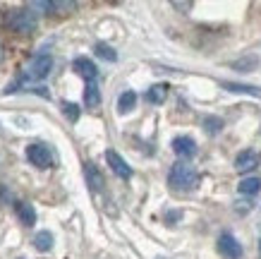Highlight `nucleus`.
I'll use <instances>...</instances> for the list:
<instances>
[{"label": "nucleus", "mask_w": 261, "mask_h": 259, "mask_svg": "<svg viewBox=\"0 0 261 259\" xmlns=\"http://www.w3.org/2000/svg\"><path fill=\"white\" fill-rule=\"evenodd\" d=\"M137 106V94L132 91V89H127V91H122L118 99V110L120 113H129V110Z\"/></svg>", "instance_id": "nucleus-16"}, {"label": "nucleus", "mask_w": 261, "mask_h": 259, "mask_svg": "<svg viewBox=\"0 0 261 259\" xmlns=\"http://www.w3.org/2000/svg\"><path fill=\"white\" fill-rule=\"evenodd\" d=\"M221 86L225 91H232V94H249L254 99H261V89L252 84H240V82H221Z\"/></svg>", "instance_id": "nucleus-11"}, {"label": "nucleus", "mask_w": 261, "mask_h": 259, "mask_svg": "<svg viewBox=\"0 0 261 259\" xmlns=\"http://www.w3.org/2000/svg\"><path fill=\"white\" fill-rule=\"evenodd\" d=\"M204 130H206V134H211V137L221 134V130H223V120H221V118H216V115H206V118H204Z\"/></svg>", "instance_id": "nucleus-20"}, {"label": "nucleus", "mask_w": 261, "mask_h": 259, "mask_svg": "<svg viewBox=\"0 0 261 259\" xmlns=\"http://www.w3.org/2000/svg\"><path fill=\"white\" fill-rule=\"evenodd\" d=\"M259 161H261V156L256 151L245 149V151H240L238 158H235V168H238V173H252L259 166Z\"/></svg>", "instance_id": "nucleus-7"}, {"label": "nucleus", "mask_w": 261, "mask_h": 259, "mask_svg": "<svg viewBox=\"0 0 261 259\" xmlns=\"http://www.w3.org/2000/svg\"><path fill=\"white\" fill-rule=\"evenodd\" d=\"M166 99H168V84H153L146 91V101L153 103V106H161Z\"/></svg>", "instance_id": "nucleus-13"}, {"label": "nucleus", "mask_w": 261, "mask_h": 259, "mask_svg": "<svg viewBox=\"0 0 261 259\" xmlns=\"http://www.w3.org/2000/svg\"><path fill=\"white\" fill-rule=\"evenodd\" d=\"M34 247H36L39 252H48L50 247H53V236H50L48 230L36 233V238H34Z\"/></svg>", "instance_id": "nucleus-19"}, {"label": "nucleus", "mask_w": 261, "mask_h": 259, "mask_svg": "<svg viewBox=\"0 0 261 259\" xmlns=\"http://www.w3.org/2000/svg\"><path fill=\"white\" fill-rule=\"evenodd\" d=\"M177 219H182V211H170V214L166 216L168 223H173V221H177Z\"/></svg>", "instance_id": "nucleus-22"}, {"label": "nucleus", "mask_w": 261, "mask_h": 259, "mask_svg": "<svg viewBox=\"0 0 261 259\" xmlns=\"http://www.w3.org/2000/svg\"><path fill=\"white\" fill-rule=\"evenodd\" d=\"M72 67H74L77 75H82V77L87 79V82H96V79H98V70H96L94 60H89V58H77Z\"/></svg>", "instance_id": "nucleus-9"}, {"label": "nucleus", "mask_w": 261, "mask_h": 259, "mask_svg": "<svg viewBox=\"0 0 261 259\" xmlns=\"http://www.w3.org/2000/svg\"><path fill=\"white\" fill-rule=\"evenodd\" d=\"M84 178H87V185L94 190V192H101L103 185H106L101 171H98L94 163H84Z\"/></svg>", "instance_id": "nucleus-10"}, {"label": "nucleus", "mask_w": 261, "mask_h": 259, "mask_svg": "<svg viewBox=\"0 0 261 259\" xmlns=\"http://www.w3.org/2000/svg\"><path fill=\"white\" fill-rule=\"evenodd\" d=\"M259 254H261V240H259Z\"/></svg>", "instance_id": "nucleus-26"}, {"label": "nucleus", "mask_w": 261, "mask_h": 259, "mask_svg": "<svg viewBox=\"0 0 261 259\" xmlns=\"http://www.w3.org/2000/svg\"><path fill=\"white\" fill-rule=\"evenodd\" d=\"M94 51H96V55H98L101 60H106V63H115V60H118V53L113 51V46L103 43V41H98V43H96Z\"/></svg>", "instance_id": "nucleus-17"}, {"label": "nucleus", "mask_w": 261, "mask_h": 259, "mask_svg": "<svg viewBox=\"0 0 261 259\" xmlns=\"http://www.w3.org/2000/svg\"><path fill=\"white\" fill-rule=\"evenodd\" d=\"M256 65H259V58L256 55H247V58H240L235 63H230V67H235L240 72H252Z\"/></svg>", "instance_id": "nucleus-18"}, {"label": "nucleus", "mask_w": 261, "mask_h": 259, "mask_svg": "<svg viewBox=\"0 0 261 259\" xmlns=\"http://www.w3.org/2000/svg\"><path fill=\"white\" fill-rule=\"evenodd\" d=\"M17 216H19V221H22L24 226H34L36 223V209L32 204H27V202L17 204Z\"/></svg>", "instance_id": "nucleus-15"}, {"label": "nucleus", "mask_w": 261, "mask_h": 259, "mask_svg": "<svg viewBox=\"0 0 261 259\" xmlns=\"http://www.w3.org/2000/svg\"><path fill=\"white\" fill-rule=\"evenodd\" d=\"M238 190H240V195L254 197V195H259L261 192V180L259 178H245V180H240Z\"/></svg>", "instance_id": "nucleus-14"}, {"label": "nucleus", "mask_w": 261, "mask_h": 259, "mask_svg": "<svg viewBox=\"0 0 261 259\" xmlns=\"http://www.w3.org/2000/svg\"><path fill=\"white\" fill-rule=\"evenodd\" d=\"M84 106L89 110H96L101 106V91H98V84L96 82H87V89H84Z\"/></svg>", "instance_id": "nucleus-12"}, {"label": "nucleus", "mask_w": 261, "mask_h": 259, "mask_svg": "<svg viewBox=\"0 0 261 259\" xmlns=\"http://www.w3.org/2000/svg\"><path fill=\"white\" fill-rule=\"evenodd\" d=\"M106 161H108V166H111V171L118 175V178H122V180H129L132 178V166L127 163L125 158L120 156L118 151L108 149L106 151Z\"/></svg>", "instance_id": "nucleus-6"}, {"label": "nucleus", "mask_w": 261, "mask_h": 259, "mask_svg": "<svg viewBox=\"0 0 261 259\" xmlns=\"http://www.w3.org/2000/svg\"><path fill=\"white\" fill-rule=\"evenodd\" d=\"M218 252L225 259H242V254H245L240 240L232 233H221V238H218Z\"/></svg>", "instance_id": "nucleus-5"}, {"label": "nucleus", "mask_w": 261, "mask_h": 259, "mask_svg": "<svg viewBox=\"0 0 261 259\" xmlns=\"http://www.w3.org/2000/svg\"><path fill=\"white\" fill-rule=\"evenodd\" d=\"M50 70H53V55L50 53H36L29 60V65H27V72H24V79H32V82H41V79H46L48 75H50Z\"/></svg>", "instance_id": "nucleus-3"}, {"label": "nucleus", "mask_w": 261, "mask_h": 259, "mask_svg": "<svg viewBox=\"0 0 261 259\" xmlns=\"http://www.w3.org/2000/svg\"><path fill=\"white\" fill-rule=\"evenodd\" d=\"M34 91H36V94H41V96H43V99H50V94H48V91H46V86H36Z\"/></svg>", "instance_id": "nucleus-24"}, {"label": "nucleus", "mask_w": 261, "mask_h": 259, "mask_svg": "<svg viewBox=\"0 0 261 259\" xmlns=\"http://www.w3.org/2000/svg\"><path fill=\"white\" fill-rule=\"evenodd\" d=\"M168 185L175 192H192L199 185V173L197 168L187 161H177L168 173Z\"/></svg>", "instance_id": "nucleus-1"}, {"label": "nucleus", "mask_w": 261, "mask_h": 259, "mask_svg": "<svg viewBox=\"0 0 261 259\" xmlns=\"http://www.w3.org/2000/svg\"><path fill=\"white\" fill-rule=\"evenodd\" d=\"M173 8L175 10H192V3H177V0H175Z\"/></svg>", "instance_id": "nucleus-23"}, {"label": "nucleus", "mask_w": 261, "mask_h": 259, "mask_svg": "<svg viewBox=\"0 0 261 259\" xmlns=\"http://www.w3.org/2000/svg\"><path fill=\"white\" fill-rule=\"evenodd\" d=\"M173 151L177 154V156L185 161V158H192V156H197V142L192 139V137H175L173 139Z\"/></svg>", "instance_id": "nucleus-8"}, {"label": "nucleus", "mask_w": 261, "mask_h": 259, "mask_svg": "<svg viewBox=\"0 0 261 259\" xmlns=\"http://www.w3.org/2000/svg\"><path fill=\"white\" fill-rule=\"evenodd\" d=\"M27 158L36 168H50L53 166V154H50L46 144H29L27 147Z\"/></svg>", "instance_id": "nucleus-4"}, {"label": "nucleus", "mask_w": 261, "mask_h": 259, "mask_svg": "<svg viewBox=\"0 0 261 259\" xmlns=\"http://www.w3.org/2000/svg\"><path fill=\"white\" fill-rule=\"evenodd\" d=\"M5 24H8L10 32H17V34H32L39 24V17L34 12L29 5L27 8H17V10H10L8 17H5Z\"/></svg>", "instance_id": "nucleus-2"}, {"label": "nucleus", "mask_w": 261, "mask_h": 259, "mask_svg": "<svg viewBox=\"0 0 261 259\" xmlns=\"http://www.w3.org/2000/svg\"><path fill=\"white\" fill-rule=\"evenodd\" d=\"M3 58H5V48L0 46V63H3Z\"/></svg>", "instance_id": "nucleus-25"}, {"label": "nucleus", "mask_w": 261, "mask_h": 259, "mask_svg": "<svg viewBox=\"0 0 261 259\" xmlns=\"http://www.w3.org/2000/svg\"><path fill=\"white\" fill-rule=\"evenodd\" d=\"M63 113H65V118L70 120V123H77V120H80V106H77V103L63 101Z\"/></svg>", "instance_id": "nucleus-21"}]
</instances>
